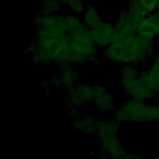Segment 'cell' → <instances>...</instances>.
Instances as JSON below:
<instances>
[{
  "instance_id": "e0dca14e",
  "label": "cell",
  "mask_w": 159,
  "mask_h": 159,
  "mask_svg": "<svg viewBox=\"0 0 159 159\" xmlns=\"http://www.w3.org/2000/svg\"><path fill=\"white\" fill-rule=\"evenodd\" d=\"M156 158H159V155H158V156H157Z\"/></svg>"
},
{
  "instance_id": "9c48e42d",
  "label": "cell",
  "mask_w": 159,
  "mask_h": 159,
  "mask_svg": "<svg viewBox=\"0 0 159 159\" xmlns=\"http://www.w3.org/2000/svg\"><path fill=\"white\" fill-rule=\"evenodd\" d=\"M102 20L99 13L93 5H89L84 10L83 15V22L89 29L99 25Z\"/></svg>"
},
{
  "instance_id": "7c38bea8",
  "label": "cell",
  "mask_w": 159,
  "mask_h": 159,
  "mask_svg": "<svg viewBox=\"0 0 159 159\" xmlns=\"http://www.w3.org/2000/svg\"><path fill=\"white\" fill-rule=\"evenodd\" d=\"M148 70L152 86L159 96V53L155 55L152 65Z\"/></svg>"
},
{
  "instance_id": "52a82bcc",
  "label": "cell",
  "mask_w": 159,
  "mask_h": 159,
  "mask_svg": "<svg viewBox=\"0 0 159 159\" xmlns=\"http://www.w3.org/2000/svg\"><path fill=\"white\" fill-rule=\"evenodd\" d=\"M69 90V98L72 104L76 106L84 105L86 102L94 100L93 87L86 84H81L78 86H71Z\"/></svg>"
},
{
  "instance_id": "5bb4252c",
  "label": "cell",
  "mask_w": 159,
  "mask_h": 159,
  "mask_svg": "<svg viewBox=\"0 0 159 159\" xmlns=\"http://www.w3.org/2000/svg\"><path fill=\"white\" fill-rule=\"evenodd\" d=\"M148 14L159 11V0H137Z\"/></svg>"
},
{
  "instance_id": "3957f363",
  "label": "cell",
  "mask_w": 159,
  "mask_h": 159,
  "mask_svg": "<svg viewBox=\"0 0 159 159\" xmlns=\"http://www.w3.org/2000/svg\"><path fill=\"white\" fill-rule=\"evenodd\" d=\"M137 66L125 65L121 70L120 83L124 91L132 99L148 101L155 100L159 96L156 91L146 85L139 78Z\"/></svg>"
},
{
  "instance_id": "ba28073f",
  "label": "cell",
  "mask_w": 159,
  "mask_h": 159,
  "mask_svg": "<svg viewBox=\"0 0 159 159\" xmlns=\"http://www.w3.org/2000/svg\"><path fill=\"white\" fill-rule=\"evenodd\" d=\"M93 90L94 100L99 109L103 112L112 110L114 106V99L107 89L102 85H96L93 87Z\"/></svg>"
},
{
  "instance_id": "4fadbf2b",
  "label": "cell",
  "mask_w": 159,
  "mask_h": 159,
  "mask_svg": "<svg viewBox=\"0 0 159 159\" xmlns=\"http://www.w3.org/2000/svg\"><path fill=\"white\" fill-rule=\"evenodd\" d=\"M73 68H66L64 70L63 72L60 76L58 80L60 84H63L68 86H71L75 85L76 80V73Z\"/></svg>"
},
{
  "instance_id": "7a4b0ae2",
  "label": "cell",
  "mask_w": 159,
  "mask_h": 159,
  "mask_svg": "<svg viewBox=\"0 0 159 159\" xmlns=\"http://www.w3.org/2000/svg\"><path fill=\"white\" fill-rule=\"evenodd\" d=\"M115 120L119 122H148L159 121V106L132 99L117 109Z\"/></svg>"
},
{
  "instance_id": "5b68a950",
  "label": "cell",
  "mask_w": 159,
  "mask_h": 159,
  "mask_svg": "<svg viewBox=\"0 0 159 159\" xmlns=\"http://www.w3.org/2000/svg\"><path fill=\"white\" fill-rule=\"evenodd\" d=\"M137 34L153 39L159 36V11L150 14L139 22L137 27Z\"/></svg>"
},
{
  "instance_id": "277c9868",
  "label": "cell",
  "mask_w": 159,
  "mask_h": 159,
  "mask_svg": "<svg viewBox=\"0 0 159 159\" xmlns=\"http://www.w3.org/2000/svg\"><path fill=\"white\" fill-rule=\"evenodd\" d=\"M90 31L96 47H107L112 42L114 37V25L102 21L99 25L90 29Z\"/></svg>"
},
{
  "instance_id": "8992f818",
  "label": "cell",
  "mask_w": 159,
  "mask_h": 159,
  "mask_svg": "<svg viewBox=\"0 0 159 159\" xmlns=\"http://www.w3.org/2000/svg\"><path fill=\"white\" fill-rule=\"evenodd\" d=\"M102 150L105 155H110L113 158H125V151L119 139L115 135L100 137Z\"/></svg>"
},
{
  "instance_id": "8fae6325",
  "label": "cell",
  "mask_w": 159,
  "mask_h": 159,
  "mask_svg": "<svg viewBox=\"0 0 159 159\" xmlns=\"http://www.w3.org/2000/svg\"><path fill=\"white\" fill-rule=\"evenodd\" d=\"M61 4L58 0H43L40 7L39 14L49 15L60 10Z\"/></svg>"
},
{
  "instance_id": "30bf717a",
  "label": "cell",
  "mask_w": 159,
  "mask_h": 159,
  "mask_svg": "<svg viewBox=\"0 0 159 159\" xmlns=\"http://www.w3.org/2000/svg\"><path fill=\"white\" fill-rule=\"evenodd\" d=\"M118 122L116 120H99L96 123L95 133L101 137L106 135H115L117 130Z\"/></svg>"
},
{
  "instance_id": "2e32d148",
  "label": "cell",
  "mask_w": 159,
  "mask_h": 159,
  "mask_svg": "<svg viewBox=\"0 0 159 159\" xmlns=\"http://www.w3.org/2000/svg\"><path fill=\"white\" fill-rule=\"evenodd\" d=\"M60 2H61V4L63 5V4H65V5H68L73 0H59Z\"/></svg>"
},
{
  "instance_id": "9a60e30c",
  "label": "cell",
  "mask_w": 159,
  "mask_h": 159,
  "mask_svg": "<svg viewBox=\"0 0 159 159\" xmlns=\"http://www.w3.org/2000/svg\"><path fill=\"white\" fill-rule=\"evenodd\" d=\"M84 1L83 0H73L68 5L70 10L76 14H83L84 11Z\"/></svg>"
},
{
  "instance_id": "6da1fadb",
  "label": "cell",
  "mask_w": 159,
  "mask_h": 159,
  "mask_svg": "<svg viewBox=\"0 0 159 159\" xmlns=\"http://www.w3.org/2000/svg\"><path fill=\"white\" fill-rule=\"evenodd\" d=\"M104 55L115 63L137 66L155 57V39L137 34L127 37L114 35L112 42L104 51Z\"/></svg>"
},
{
  "instance_id": "ac0fdd59",
  "label": "cell",
  "mask_w": 159,
  "mask_h": 159,
  "mask_svg": "<svg viewBox=\"0 0 159 159\" xmlns=\"http://www.w3.org/2000/svg\"><path fill=\"white\" fill-rule=\"evenodd\" d=\"M83 1H85V0H83Z\"/></svg>"
}]
</instances>
